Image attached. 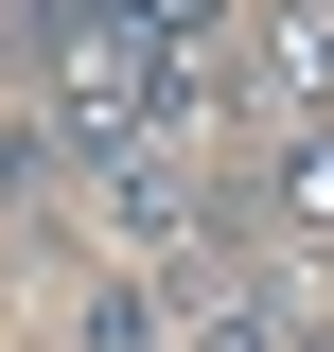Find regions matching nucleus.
I'll use <instances>...</instances> for the list:
<instances>
[{
	"mask_svg": "<svg viewBox=\"0 0 334 352\" xmlns=\"http://www.w3.org/2000/svg\"><path fill=\"white\" fill-rule=\"evenodd\" d=\"M106 212H124V247H211V229H229V194H211L176 141H106Z\"/></svg>",
	"mask_w": 334,
	"mask_h": 352,
	"instance_id": "obj_1",
	"label": "nucleus"
},
{
	"mask_svg": "<svg viewBox=\"0 0 334 352\" xmlns=\"http://www.w3.org/2000/svg\"><path fill=\"white\" fill-rule=\"evenodd\" d=\"M159 317H176V300H159V282H106V300H88V352H176V335H159Z\"/></svg>",
	"mask_w": 334,
	"mask_h": 352,
	"instance_id": "obj_3",
	"label": "nucleus"
},
{
	"mask_svg": "<svg viewBox=\"0 0 334 352\" xmlns=\"http://www.w3.org/2000/svg\"><path fill=\"white\" fill-rule=\"evenodd\" d=\"M247 212L282 229V247H334V124H282V141H264V176H247Z\"/></svg>",
	"mask_w": 334,
	"mask_h": 352,
	"instance_id": "obj_2",
	"label": "nucleus"
}]
</instances>
